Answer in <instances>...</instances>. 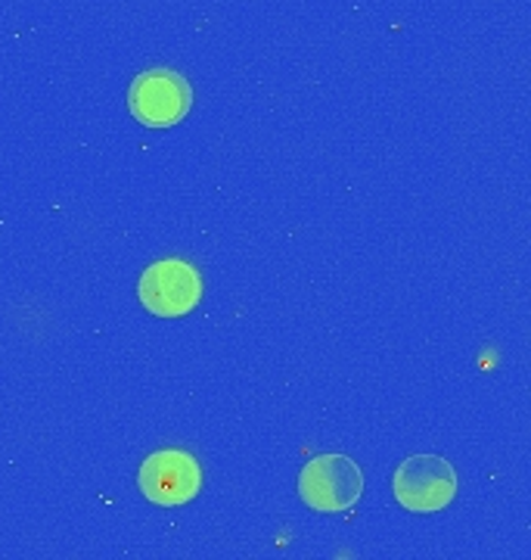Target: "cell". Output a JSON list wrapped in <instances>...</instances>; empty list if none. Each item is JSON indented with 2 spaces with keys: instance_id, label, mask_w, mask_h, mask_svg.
<instances>
[{
  "instance_id": "6da1fadb",
  "label": "cell",
  "mask_w": 531,
  "mask_h": 560,
  "mask_svg": "<svg viewBox=\"0 0 531 560\" xmlns=\"http://www.w3.org/2000/svg\"><path fill=\"white\" fill-rule=\"evenodd\" d=\"M364 492V474L349 455H317L298 474V499L311 511L339 514L357 504Z\"/></svg>"
},
{
  "instance_id": "7a4b0ae2",
  "label": "cell",
  "mask_w": 531,
  "mask_h": 560,
  "mask_svg": "<svg viewBox=\"0 0 531 560\" xmlns=\"http://www.w3.org/2000/svg\"><path fill=\"white\" fill-rule=\"evenodd\" d=\"M190 106L193 88L175 69H146L128 91V109L146 128H172L187 119Z\"/></svg>"
},
{
  "instance_id": "3957f363",
  "label": "cell",
  "mask_w": 531,
  "mask_h": 560,
  "mask_svg": "<svg viewBox=\"0 0 531 560\" xmlns=\"http://www.w3.org/2000/svg\"><path fill=\"white\" fill-rule=\"evenodd\" d=\"M394 499L413 514H433L448 508L457 495V474L438 455H413L394 470Z\"/></svg>"
},
{
  "instance_id": "277c9868",
  "label": "cell",
  "mask_w": 531,
  "mask_h": 560,
  "mask_svg": "<svg viewBox=\"0 0 531 560\" xmlns=\"http://www.w3.org/2000/svg\"><path fill=\"white\" fill-rule=\"evenodd\" d=\"M138 293L146 312L158 318H180L202 300V278L190 261L162 259L143 271Z\"/></svg>"
},
{
  "instance_id": "5b68a950",
  "label": "cell",
  "mask_w": 531,
  "mask_h": 560,
  "mask_svg": "<svg viewBox=\"0 0 531 560\" xmlns=\"http://www.w3.org/2000/svg\"><path fill=\"white\" fill-rule=\"evenodd\" d=\"M138 482L143 499H150L158 508H175L197 499L202 486V467L184 448H162L140 464Z\"/></svg>"
}]
</instances>
